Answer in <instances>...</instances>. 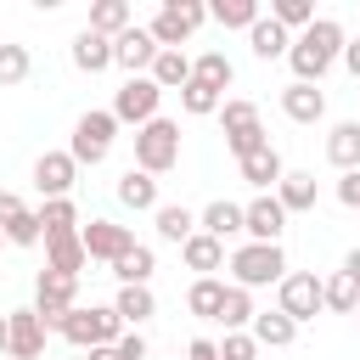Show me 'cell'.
<instances>
[{"mask_svg": "<svg viewBox=\"0 0 360 360\" xmlns=\"http://www.w3.org/2000/svg\"><path fill=\"white\" fill-rule=\"evenodd\" d=\"M281 174H287V163H281V152H276V146H259L253 158H242V180H248L253 191H276V186H281Z\"/></svg>", "mask_w": 360, "mask_h": 360, "instance_id": "20", "label": "cell"}, {"mask_svg": "<svg viewBox=\"0 0 360 360\" xmlns=\"http://www.w3.org/2000/svg\"><path fill=\"white\" fill-rule=\"evenodd\" d=\"M253 292L248 287H225V304H219V326L225 332H242V326H253Z\"/></svg>", "mask_w": 360, "mask_h": 360, "instance_id": "32", "label": "cell"}, {"mask_svg": "<svg viewBox=\"0 0 360 360\" xmlns=\"http://www.w3.org/2000/svg\"><path fill=\"white\" fill-rule=\"evenodd\" d=\"M152 219H158V236H163V242H180V248H186V242L197 236V214H191L186 202H163Z\"/></svg>", "mask_w": 360, "mask_h": 360, "instance_id": "28", "label": "cell"}, {"mask_svg": "<svg viewBox=\"0 0 360 360\" xmlns=\"http://www.w3.org/2000/svg\"><path fill=\"white\" fill-rule=\"evenodd\" d=\"M11 360H45V326L34 309H11Z\"/></svg>", "mask_w": 360, "mask_h": 360, "instance_id": "16", "label": "cell"}, {"mask_svg": "<svg viewBox=\"0 0 360 360\" xmlns=\"http://www.w3.org/2000/svg\"><path fill=\"white\" fill-rule=\"evenodd\" d=\"M298 338V326L281 315V309H264V315H253V343L259 349H287Z\"/></svg>", "mask_w": 360, "mask_h": 360, "instance_id": "31", "label": "cell"}, {"mask_svg": "<svg viewBox=\"0 0 360 360\" xmlns=\"http://www.w3.org/2000/svg\"><path fill=\"white\" fill-rule=\"evenodd\" d=\"M34 73V56H28V45H0V90H11V84H22Z\"/></svg>", "mask_w": 360, "mask_h": 360, "instance_id": "36", "label": "cell"}, {"mask_svg": "<svg viewBox=\"0 0 360 360\" xmlns=\"http://www.w3.org/2000/svg\"><path fill=\"white\" fill-rule=\"evenodd\" d=\"M39 225H45V236H68V231H79V208H73V197H51V202H39Z\"/></svg>", "mask_w": 360, "mask_h": 360, "instance_id": "34", "label": "cell"}, {"mask_svg": "<svg viewBox=\"0 0 360 360\" xmlns=\"http://www.w3.org/2000/svg\"><path fill=\"white\" fill-rule=\"evenodd\" d=\"M84 264H90V253H84L79 231H68V236H45V270H56V276H79Z\"/></svg>", "mask_w": 360, "mask_h": 360, "instance_id": "18", "label": "cell"}, {"mask_svg": "<svg viewBox=\"0 0 360 360\" xmlns=\"http://www.w3.org/2000/svg\"><path fill=\"white\" fill-rule=\"evenodd\" d=\"M0 231H6V242H11V248H34V242H45V225H39V214H34V208H22V214H17L11 225H0Z\"/></svg>", "mask_w": 360, "mask_h": 360, "instance_id": "39", "label": "cell"}, {"mask_svg": "<svg viewBox=\"0 0 360 360\" xmlns=\"http://www.w3.org/2000/svg\"><path fill=\"white\" fill-rule=\"evenodd\" d=\"M79 242H84L90 259H107V264H118V259L135 248L129 225H112V219H90V225H79Z\"/></svg>", "mask_w": 360, "mask_h": 360, "instance_id": "11", "label": "cell"}, {"mask_svg": "<svg viewBox=\"0 0 360 360\" xmlns=\"http://www.w3.org/2000/svg\"><path fill=\"white\" fill-rule=\"evenodd\" d=\"M191 79H202V84H214V90L225 96V84L236 79V68H231V56H225V51H202V56L191 62Z\"/></svg>", "mask_w": 360, "mask_h": 360, "instance_id": "33", "label": "cell"}, {"mask_svg": "<svg viewBox=\"0 0 360 360\" xmlns=\"http://www.w3.org/2000/svg\"><path fill=\"white\" fill-rule=\"evenodd\" d=\"M180 107H186L191 118H208V112H219V107H225V96H219L214 84H202V79H191V84L180 90Z\"/></svg>", "mask_w": 360, "mask_h": 360, "instance_id": "38", "label": "cell"}, {"mask_svg": "<svg viewBox=\"0 0 360 360\" xmlns=\"http://www.w3.org/2000/svg\"><path fill=\"white\" fill-rule=\"evenodd\" d=\"M135 28V11H129V0H96L90 6V34H101V39H118V34H129Z\"/></svg>", "mask_w": 360, "mask_h": 360, "instance_id": "21", "label": "cell"}, {"mask_svg": "<svg viewBox=\"0 0 360 360\" xmlns=\"http://www.w3.org/2000/svg\"><path fill=\"white\" fill-rule=\"evenodd\" d=\"M281 287L287 281V253H281V242H242L236 253H231V287Z\"/></svg>", "mask_w": 360, "mask_h": 360, "instance_id": "2", "label": "cell"}, {"mask_svg": "<svg viewBox=\"0 0 360 360\" xmlns=\"http://www.w3.org/2000/svg\"><path fill=\"white\" fill-rule=\"evenodd\" d=\"M208 17L219 28H253L259 22V0H219V6H208Z\"/></svg>", "mask_w": 360, "mask_h": 360, "instance_id": "37", "label": "cell"}, {"mask_svg": "<svg viewBox=\"0 0 360 360\" xmlns=\"http://www.w3.org/2000/svg\"><path fill=\"white\" fill-rule=\"evenodd\" d=\"M276 197H281V208H287V214H309V208H315V174L287 169V174H281V186H276Z\"/></svg>", "mask_w": 360, "mask_h": 360, "instance_id": "27", "label": "cell"}, {"mask_svg": "<svg viewBox=\"0 0 360 360\" xmlns=\"http://www.w3.org/2000/svg\"><path fill=\"white\" fill-rule=\"evenodd\" d=\"M11 349V315H0V354Z\"/></svg>", "mask_w": 360, "mask_h": 360, "instance_id": "49", "label": "cell"}, {"mask_svg": "<svg viewBox=\"0 0 360 360\" xmlns=\"http://www.w3.org/2000/svg\"><path fill=\"white\" fill-rule=\"evenodd\" d=\"M79 309V276H56V270H39L34 281V315L45 332H62V321Z\"/></svg>", "mask_w": 360, "mask_h": 360, "instance_id": "4", "label": "cell"}, {"mask_svg": "<svg viewBox=\"0 0 360 360\" xmlns=\"http://www.w3.org/2000/svg\"><path fill=\"white\" fill-rule=\"evenodd\" d=\"M180 259H186L197 276H214V270H225V242H214L208 231H197V236L180 248Z\"/></svg>", "mask_w": 360, "mask_h": 360, "instance_id": "29", "label": "cell"}, {"mask_svg": "<svg viewBox=\"0 0 360 360\" xmlns=\"http://www.w3.org/2000/svg\"><path fill=\"white\" fill-rule=\"evenodd\" d=\"M112 349H118V360H146V338H141V332H124Z\"/></svg>", "mask_w": 360, "mask_h": 360, "instance_id": "44", "label": "cell"}, {"mask_svg": "<svg viewBox=\"0 0 360 360\" xmlns=\"http://www.w3.org/2000/svg\"><path fill=\"white\" fill-rule=\"evenodd\" d=\"M118 202L135 208V214H146V208L158 214V208H163V202H158V174H146V169H124V174H118Z\"/></svg>", "mask_w": 360, "mask_h": 360, "instance_id": "17", "label": "cell"}, {"mask_svg": "<svg viewBox=\"0 0 360 360\" xmlns=\"http://www.w3.org/2000/svg\"><path fill=\"white\" fill-rule=\"evenodd\" d=\"M112 135H118V118H112V107H107V112H101V107H96V112H79V124H73V141H68V158H73L79 169H84V163L96 169V163L112 152Z\"/></svg>", "mask_w": 360, "mask_h": 360, "instance_id": "6", "label": "cell"}, {"mask_svg": "<svg viewBox=\"0 0 360 360\" xmlns=\"http://www.w3.org/2000/svg\"><path fill=\"white\" fill-rule=\"evenodd\" d=\"M62 338H68V343H79V349H101V326H96V304H90V309H73V315L62 321Z\"/></svg>", "mask_w": 360, "mask_h": 360, "instance_id": "35", "label": "cell"}, {"mask_svg": "<svg viewBox=\"0 0 360 360\" xmlns=\"http://www.w3.org/2000/svg\"><path fill=\"white\" fill-rule=\"evenodd\" d=\"M158 90H186L191 84V56L186 51H158V62H152V73H146Z\"/></svg>", "mask_w": 360, "mask_h": 360, "instance_id": "26", "label": "cell"}, {"mask_svg": "<svg viewBox=\"0 0 360 360\" xmlns=\"http://www.w3.org/2000/svg\"><path fill=\"white\" fill-rule=\"evenodd\" d=\"M73 180H79V163H73L68 152H39V163H34V186H39L45 202H51V197H68Z\"/></svg>", "mask_w": 360, "mask_h": 360, "instance_id": "13", "label": "cell"}, {"mask_svg": "<svg viewBox=\"0 0 360 360\" xmlns=\"http://www.w3.org/2000/svg\"><path fill=\"white\" fill-rule=\"evenodd\" d=\"M242 214H248V242H281V231H287V208H281L276 191H259L253 202H242Z\"/></svg>", "mask_w": 360, "mask_h": 360, "instance_id": "12", "label": "cell"}, {"mask_svg": "<svg viewBox=\"0 0 360 360\" xmlns=\"http://www.w3.org/2000/svg\"><path fill=\"white\" fill-rule=\"evenodd\" d=\"M202 22H208V6H202V0H163L146 28H152V39H158L163 51H180Z\"/></svg>", "mask_w": 360, "mask_h": 360, "instance_id": "5", "label": "cell"}, {"mask_svg": "<svg viewBox=\"0 0 360 360\" xmlns=\"http://www.w3.org/2000/svg\"><path fill=\"white\" fill-rule=\"evenodd\" d=\"M158 39H152V28H129V34H118L112 39V68H124L129 79H146L152 73V62H158Z\"/></svg>", "mask_w": 360, "mask_h": 360, "instance_id": "10", "label": "cell"}, {"mask_svg": "<svg viewBox=\"0 0 360 360\" xmlns=\"http://www.w3.org/2000/svg\"><path fill=\"white\" fill-rule=\"evenodd\" d=\"M248 45H253V56H259V62H276V56H287V51H292V34H287L276 17H259V22L248 28Z\"/></svg>", "mask_w": 360, "mask_h": 360, "instance_id": "22", "label": "cell"}, {"mask_svg": "<svg viewBox=\"0 0 360 360\" xmlns=\"http://www.w3.org/2000/svg\"><path fill=\"white\" fill-rule=\"evenodd\" d=\"M73 68L79 73H107L112 68V39H101V34H73Z\"/></svg>", "mask_w": 360, "mask_h": 360, "instance_id": "23", "label": "cell"}, {"mask_svg": "<svg viewBox=\"0 0 360 360\" xmlns=\"http://www.w3.org/2000/svg\"><path fill=\"white\" fill-rule=\"evenodd\" d=\"M281 112H287L292 124H321V118H326V90H321V84H298V79H292V84L281 90Z\"/></svg>", "mask_w": 360, "mask_h": 360, "instance_id": "14", "label": "cell"}, {"mask_svg": "<svg viewBox=\"0 0 360 360\" xmlns=\"http://www.w3.org/2000/svg\"><path fill=\"white\" fill-rule=\"evenodd\" d=\"M354 304H360V287L338 270V276H326V309L332 315H354Z\"/></svg>", "mask_w": 360, "mask_h": 360, "instance_id": "40", "label": "cell"}, {"mask_svg": "<svg viewBox=\"0 0 360 360\" xmlns=\"http://www.w3.org/2000/svg\"><path fill=\"white\" fill-rule=\"evenodd\" d=\"M158 101H163V90L152 84V79H124V90L112 96V118L118 124H152L158 118Z\"/></svg>", "mask_w": 360, "mask_h": 360, "instance_id": "9", "label": "cell"}, {"mask_svg": "<svg viewBox=\"0 0 360 360\" xmlns=\"http://www.w3.org/2000/svg\"><path fill=\"white\" fill-rule=\"evenodd\" d=\"M197 231H208L214 242H231V236H242V231H248V214H242V202L214 197V202L197 214Z\"/></svg>", "mask_w": 360, "mask_h": 360, "instance_id": "15", "label": "cell"}, {"mask_svg": "<svg viewBox=\"0 0 360 360\" xmlns=\"http://www.w3.org/2000/svg\"><path fill=\"white\" fill-rule=\"evenodd\" d=\"M338 202H343V208H360V169L338 174Z\"/></svg>", "mask_w": 360, "mask_h": 360, "instance_id": "43", "label": "cell"}, {"mask_svg": "<svg viewBox=\"0 0 360 360\" xmlns=\"http://www.w3.org/2000/svg\"><path fill=\"white\" fill-rule=\"evenodd\" d=\"M152 270H158V253H152V248H141V242H135V248L112 264L118 287H146V281H152Z\"/></svg>", "mask_w": 360, "mask_h": 360, "instance_id": "30", "label": "cell"}, {"mask_svg": "<svg viewBox=\"0 0 360 360\" xmlns=\"http://www.w3.org/2000/svg\"><path fill=\"white\" fill-rule=\"evenodd\" d=\"M292 326H304V321H315L321 309H326V281L315 276V270H287V281H281V304H276Z\"/></svg>", "mask_w": 360, "mask_h": 360, "instance_id": "7", "label": "cell"}, {"mask_svg": "<svg viewBox=\"0 0 360 360\" xmlns=\"http://www.w3.org/2000/svg\"><path fill=\"white\" fill-rule=\"evenodd\" d=\"M219 360H259V343H253V332H225V343H219Z\"/></svg>", "mask_w": 360, "mask_h": 360, "instance_id": "42", "label": "cell"}, {"mask_svg": "<svg viewBox=\"0 0 360 360\" xmlns=\"http://www.w3.org/2000/svg\"><path fill=\"white\" fill-rule=\"evenodd\" d=\"M219 124H225V146L236 152V163H242V158H253L259 146H270V135H264V124H259V107H253V101H225V107H219Z\"/></svg>", "mask_w": 360, "mask_h": 360, "instance_id": "8", "label": "cell"}, {"mask_svg": "<svg viewBox=\"0 0 360 360\" xmlns=\"http://www.w3.org/2000/svg\"><path fill=\"white\" fill-rule=\"evenodd\" d=\"M326 163H332L338 174L360 169V124H354V118L332 124V135H326Z\"/></svg>", "mask_w": 360, "mask_h": 360, "instance_id": "19", "label": "cell"}, {"mask_svg": "<svg viewBox=\"0 0 360 360\" xmlns=\"http://www.w3.org/2000/svg\"><path fill=\"white\" fill-rule=\"evenodd\" d=\"M343 276L360 287V248H349V253H343Z\"/></svg>", "mask_w": 360, "mask_h": 360, "instance_id": "48", "label": "cell"}, {"mask_svg": "<svg viewBox=\"0 0 360 360\" xmlns=\"http://www.w3.org/2000/svg\"><path fill=\"white\" fill-rule=\"evenodd\" d=\"M90 360H118V349H90Z\"/></svg>", "mask_w": 360, "mask_h": 360, "instance_id": "50", "label": "cell"}, {"mask_svg": "<svg viewBox=\"0 0 360 360\" xmlns=\"http://www.w3.org/2000/svg\"><path fill=\"white\" fill-rule=\"evenodd\" d=\"M0 45H6V39H0Z\"/></svg>", "mask_w": 360, "mask_h": 360, "instance_id": "53", "label": "cell"}, {"mask_svg": "<svg viewBox=\"0 0 360 360\" xmlns=\"http://www.w3.org/2000/svg\"><path fill=\"white\" fill-rule=\"evenodd\" d=\"M219 304H225V281H219V276H197V281L186 287V309H191L197 321H219Z\"/></svg>", "mask_w": 360, "mask_h": 360, "instance_id": "24", "label": "cell"}, {"mask_svg": "<svg viewBox=\"0 0 360 360\" xmlns=\"http://www.w3.org/2000/svg\"><path fill=\"white\" fill-rule=\"evenodd\" d=\"M180 163V124L174 118H152L135 129V169L146 174H169Z\"/></svg>", "mask_w": 360, "mask_h": 360, "instance_id": "3", "label": "cell"}, {"mask_svg": "<svg viewBox=\"0 0 360 360\" xmlns=\"http://www.w3.org/2000/svg\"><path fill=\"white\" fill-rule=\"evenodd\" d=\"M354 321H360V304H354Z\"/></svg>", "mask_w": 360, "mask_h": 360, "instance_id": "52", "label": "cell"}, {"mask_svg": "<svg viewBox=\"0 0 360 360\" xmlns=\"http://www.w3.org/2000/svg\"><path fill=\"white\" fill-rule=\"evenodd\" d=\"M0 248H6V231H0Z\"/></svg>", "mask_w": 360, "mask_h": 360, "instance_id": "51", "label": "cell"}, {"mask_svg": "<svg viewBox=\"0 0 360 360\" xmlns=\"http://www.w3.org/2000/svg\"><path fill=\"white\" fill-rule=\"evenodd\" d=\"M270 17L292 34V28H309V22H315V6H309V0H276V6H270Z\"/></svg>", "mask_w": 360, "mask_h": 360, "instance_id": "41", "label": "cell"}, {"mask_svg": "<svg viewBox=\"0 0 360 360\" xmlns=\"http://www.w3.org/2000/svg\"><path fill=\"white\" fill-rule=\"evenodd\" d=\"M17 214H22V197L17 191H0V225H11Z\"/></svg>", "mask_w": 360, "mask_h": 360, "instance_id": "46", "label": "cell"}, {"mask_svg": "<svg viewBox=\"0 0 360 360\" xmlns=\"http://www.w3.org/2000/svg\"><path fill=\"white\" fill-rule=\"evenodd\" d=\"M343 68L360 79V39H349V45H343Z\"/></svg>", "mask_w": 360, "mask_h": 360, "instance_id": "47", "label": "cell"}, {"mask_svg": "<svg viewBox=\"0 0 360 360\" xmlns=\"http://www.w3.org/2000/svg\"><path fill=\"white\" fill-rule=\"evenodd\" d=\"M343 45H349L343 22H338V17H315V22L292 39V51H287L298 84H321V79L332 73V62H343Z\"/></svg>", "mask_w": 360, "mask_h": 360, "instance_id": "1", "label": "cell"}, {"mask_svg": "<svg viewBox=\"0 0 360 360\" xmlns=\"http://www.w3.org/2000/svg\"><path fill=\"white\" fill-rule=\"evenodd\" d=\"M186 360H219V343H208V338H191V343H186Z\"/></svg>", "mask_w": 360, "mask_h": 360, "instance_id": "45", "label": "cell"}, {"mask_svg": "<svg viewBox=\"0 0 360 360\" xmlns=\"http://www.w3.org/2000/svg\"><path fill=\"white\" fill-rule=\"evenodd\" d=\"M112 309H118V321H124L129 332H141V321L158 315V298H152V287H118Z\"/></svg>", "mask_w": 360, "mask_h": 360, "instance_id": "25", "label": "cell"}]
</instances>
